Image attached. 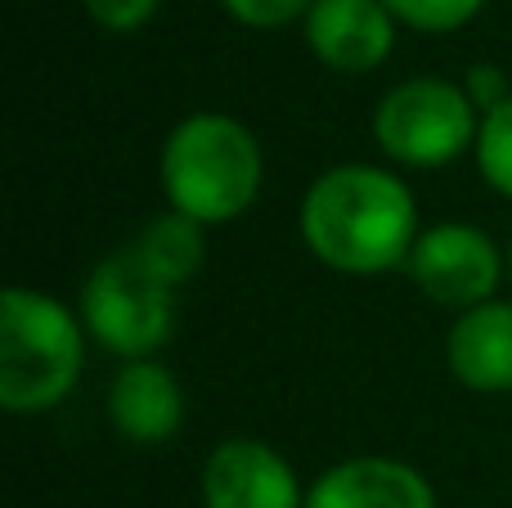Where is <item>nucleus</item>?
Segmentation results:
<instances>
[{
	"label": "nucleus",
	"instance_id": "9d476101",
	"mask_svg": "<svg viewBox=\"0 0 512 508\" xmlns=\"http://www.w3.org/2000/svg\"><path fill=\"white\" fill-rule=\"evenodd\" d=\"M108 423L131 446H167L185 423V387L162 360H126L108 383Z\"/></svg>",
	"mask_w": 512,
	"mask_h": 508
},
{
	"label": "nucleus",
	"instance_id": "2eb2a0df",
	"mask_svg": "<svg viewBox=\"0 0 512 508\" xmlns=\"http://www.w3.org/2000/svg\"><path fill=\"white\" fill-rule=\"evenodd\" d=\"M319 0H221V9L234 18L239 27L252 32H274V27L288 23H306V14Z\"/></svg>",
	"mask_w": 512,
	"mask_h": 508
},
{
	"label": "nucleus",
	"instance_id": "20e7f679",
	"mask_svg": "<svg viewBox=\"0 0 512 508\" xmlns=\"http://www.w3.org/2000/svg\"><path fill=\"white\" fill-rule=\"evenodd\" d=\"M176 302V288L162 284L135 257L131 243H122L86 270L77 293V315L90 342L126 365V360H158V351L176 333Z\"/></svg>",
	"mask_w": 512,
	"mask_h": 508
},
{
	"label": "nucleus",
	"instance_id": "ddd939ff",
	"mask_svg": "<svg viewBox=\"0 0 512 508\" xmlns=\"http://www.w3.org/2000/svg\"><path fill=\"white\" fill-rule=\"evenodd\" d=\"M472 162H477V176L486 180L490 194H499L512 203V95L499 108L481 113Z\"/></svg>",
	"mask_w": 512,
	"mask_h": 508
},
{
	"label": "nucleus",
	"instance_id": "1a4fd4ad",
	"mask_svg": "<svg viewBox=\"0 0 512 508\" xmlns=\"http://www.w3.org/2000/svg\"><path fill=\"white\" fill-rule=\"evenodd\" d=\"M306 508H441V500L409 459L346 455L306 486Z\"/></svg>",
	"mask_w": 512,
	"mask_h": 508
},
{
	"label": "nucleus",
	"instance_id": "6e6552de",
	"mask_svg": "<svg viewBox=\"0 0 512 508\" xmlns=\"http://www.w3.org/2000/svg\"><path fill=\"white\" fill-rule=\"evenodd\" d=\"M400 23L382 0H319L301 23V41L337 77L378 72L396 50Z\"/></svg>",
	"mask_w": 512,
	"mask_h": 508
},
{
	"label": "nucleus",
	"instance_id": "7ed1b4c3",
	"mask_svg": "<svg viewBox=\"0 0 512 508\" xmlns=\"http://www.w3.org/2000/svg\"><path fill=\"white\" fill-rule=\"evenodd\" d=\"M90 333L77 306L45 288L9 284L0 297V410L50 414L86 374Z\"/></svg>",
	"mask_w": 512,
	"mask_h": 508
},
{
	"label": "nucleus",
	"instance_id": "4468645a",
	"mask_svg": "<svg viewBox=\"0 0 512 508\" xmlns=\"http://www.w3.org/2000/svg\"><path fill=\"white\" fill-rule=\"evenodd\" d=\"M400 27L423 36H450L468 27L490 0H382Z\"/></svg>",
	"mask_w": 512,
	"mask_h": 508
},
{
	"label": "nucleus",
	"instance_id": "0eeeda50",
	"mask_svg": "<svg viewBox=\"0 0 512 508\" xmlns=\"http://www.w3.org/2000/svg\"><path fill=\"white\" fill-rule=\"evenodd\" d=\"M203 508H306V486L283 450L261 437H225L198 473Z\"/></svg>",
	"mask_w": 512,
	"mask_h": 508
},
{
	"label": "nucleus",
	"instance_id": "f257e3e1",
	"mask_svg": "<svg viewBox=\"0 0 512 508\" xmlns=\"http://www.w3.org/2000/svg\"><path fill=\"white\" fill-rule=\"evenodd\" d=\"M306 252L333 275L373 279L405 270L418 234V198L400 171L378 162H337L306 185L297 207Z\"/></svg>",
	"mask_w": 512,
	"mask_h": 508
},
{
	"label": "nucleus",
	"instance_id": "f8f14e48",
	"mask_svg": "<svg viewBox=\"0 0 512 508\" xmlns=\"http://www.w3.org/2000/svg\"><path fill=\"white\" fill-rule=\"evenodd\" d=\"M135 257L153 270L167 288H185L198 279V270L207 266V225L189 221V216L162 207L158 216L140 225V234L131 239Z\"/></svg>",
	"mask_w": 512,
	"mask_h": 508
},
{
	"label": "nucleus",
	"instance_id": "423d86ee",
	"mask_svg": "<svg viewBox=\"0 0 512 508\" xmlns=\"http://www.w3.org/2000/svg\"><path fill=\"white\" fill-rule=\"evenodd\" d=\"M405 275L427 302L459 315L499 297V288L508 284V248H499L472 221H436L423 225Z\"/></svg>",
	"mask_w": 512,
	"mask_h": 508
},
{
	"label": "nucleus",
	"instance_id": "a211bd4d",
	"mask_svg": "<svg viewBox=\"0 0 512 508\" xmlns=\"http://www.w3.org/2000/svg\"><path fill=\"white\" fill-rule=\"evenodd\" d=\"M508 288H512V239H508Z\"/></svg>",
	"mask_w": 512,
	"mask_h": 508
},
{
	"label": "nucleus",
	"instance_id": "dca6fc26",
	"mask_svg": "<svg viewBox=\"0 0 512 508\" xmlns=\"http://www.w3.org/2000/svg\"><path fill=\"white\" fill-rule=\"evenodd\" d=\"M90 14V23L99 27V32L108 36H131L140 32V27L153 23V14H158L162 0H81Z\"/></svg>",
	"mask_w": 512,
	"mask_h": 508
},
{
	"label": "nucleus",
	"instance_id": "f03ea898",
	"mask_svg": "<svg viewBox=\"0 0 512 508\" xmlns=\"http://www.w3.org/2000/svg\"><path fill=\"white\" fill-rule=\"evenodd\" d=\"M158 185L171 212L221 230L248 216L261 198L265 149L243 117L225 108H194L162 140Z\"/></svg>",
	"mask_w": 512,
	"mask_h": 508
},
{
	"label": "nucleus",
	"instance_id": "9b49d317",
	"mask_svg": "<svg viewBox=\"0 0 512 508\" xmlns=\"http://www.w3.org/2000/svg\"><path fill=\"white\" fill-rule=\"evenodd\" d=\"M445 369L477 396L512 392V297L459 311L445 329Z\"/></svg>",
	"mask_w": 512,
	"mask_h": 508
},
{
	"label": "nucleus",
	"instance_id": "f3484780",
	"mask_svg": "<svg viewBox=\"0 0 512 508\" xmlns=\"http://www.w3.org/2000/svg\"><path fill=\"white\" fill-rule=\"evenodd\" d=\"M463 90H468V99L477 104V113H490V108H499L512 95L499 63H472L468 77H463Z\"/></svg>",
	"mask_w": 512,
	"mask_h": 508
},
{
	"label": "nucleus",
	"instance_id": "39448f33",
	"mask_svg": "<svg viewBox=\"0 0 512 508\" xmlns=\"http://www.w3.org/2000/svg\"><path fill=\"white\" fill-rule=\"evenodd\" d=\"M373 144L405 171H441L477 149L481 113L463 81L405 77L373 104Z\"/></svg>",
	"mask_w": 512,
	"mask_h": 508
}]
</instances>
